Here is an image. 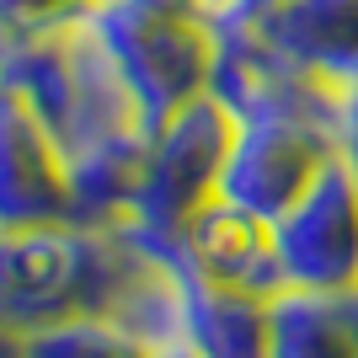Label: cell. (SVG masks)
Listing matches in <instances>:
<instances>
[{"mask_svg": "<svg viewBox=\"0 0 358 358\" xmlns=\"http://www.w3.org/2000/svg\"><path fill=\"white\" fill-rule=\"evenodd\" d=\"M134 246L123 241L113 220L80 224H27L0 230V337H32L38 327H54L75 310H107V299L134 268Z\"/></svg>", "mask_w": 358, "mask_h": 358, "instance_id": "1", "label": "cell"}, {"mask_svg": "<svg viewBox=\"0 0 358 358\" xmlns=\"http://www.w3.org/2000/svg\"><path fill=\"white\" fill-rule=\"evenodd\" d=\"M224 139H230V118L209 96L182 102L171 118H161L145 134L134 193L113 220L139 257L166 262V268H187L182 262V230L198 214V203L214 198V171H220Z\"/></svg>", "mask_w": 358, "mask_h": 358, "instance_id": "2", "label": "cell"}, {"mask_svg": "<svg viewBox=\"0 0 358 358\" xmlns=\"http://www.w3.org/2000/svg\"><path fill=\"white\" fill-rule=\"evenodd\" d=\"M75 27L107 54L145 134L161 118H171L182 102L203 96L209 27L193 11L139 6V0H80Z\"/></svg>", "mask_w": 358, "mask_h": 358, "instance_id": "3", "label": "cell"}, {"mask_svg": "<svg viewBox=\"0 0 358 358\" xmlns=\"http://www.w3.org/2000/svg\"><path fill=\"white\" fill-rule=\"evenodd\" d=\"M273 262L284 289L343 294L358 284V177L343 155H331L305 193L268 224Z\"/></svg>", "mask_w": 358, "mask_h": 358, "instance_id": "4", "label": "cell"}, {"mask_svg": "<svg viewBox=\"0 0 358 358\" xmlns=\"http://www.w3.org/2000/svg\"><path fill=\"white\" fill-rule=\"evenodd\" d=\"M203 96H209L230 123L294 118V123H315V129H327V139H331L327 80L310 75V70H299L289 54H278L262 27L209 32ZM331 150H337V145H331Z\"/></svg>", "mask_w": 358, "mask_h": 358, "instance_id": "5", "label": "cell"}, {"mask_svg": "<svg viewBox=\"0 0 358 358\" xmlns=\"http://www.w3.org/2000/svg\"><path fill=\"white\" fill-rule=\"evenodd\" d=\"M331 155L337 150H331L327 129H315V123H294V118L230 123L220 171H214V198L273 224Z\"/></svg>", "mask_w": 358, "mask_h": 358, "instance_id": "6", "label": "cell"}, {"mask_svg": "<svg viewBox=\"0 0 358 358\" xmlns=\"http://www.w3.org/2000/svg\"><path fill=\"white\" fill-rule=\"evenodd\" d=\"M54 220H70L59 145L11 86H0V230Z\"/></svg>", "mask_w": 358, "mask_h": 358, "instance_id": "7", "label": "cell"}, {"mask_svg": "<svg viewBox=\"0 0 358 358\" xmlns=\"http://www.w3.org/2000/svg\"><path fill=\"white\" fill-rule=\"evenodd\" d=\"M182 262L198 278H214V284L246 289V294H262V299H273L284 289V273L273 262L268 224L230 209V203H220V198L198 203V214L187 220V230H182Z\"/></svg>", "mask_w": 358, "mask_h": 358, "instance_id": "8", "label": "cell"}, {"mask_svg": "<svg viewBox=\"0 0 358 358\" xmlns=\"http://www.w3.org/2000/svg\"><path fill=\"white\" fill-rule=\"evenodd\" d=\"M182 348L193 358H268V299L182 268Z\"/></svg>", "mask_w": 358, "mask_h": 358, "instance_id": "9", "label": "cell"}, {"mask_svg": "<svg viewBox=\"0 0 358 358\" xmlns=\"http://www.w3.org/2000/svg\"><path fill=\"white\" fill-rule=\"evenodd\" d=\"M262 32L278 54L321 80L358 70V0H284Z\"/></svg>", "mask_w": 358, "mask_h": 358, "instance_id": "10", "label": "cell"}, {"mask_svg": "<svg viewBox=\"0 0 358 358\" xmlns=\"http://www.w3.org/2000/svg\"><path fill=\"white\" fill-rule=\"evenodd\" d=\"M268 358H353L337 294L278 289L268 299Z\"/></svg>", "mask_w": 358, "mask_h": 358, "instance_id": "11", "label": "cell"}, {"mask_svg": "<svg viewBox=\"0 0 358 358\" xmlns=\"http://www.w3.org/2000/svg\"><path fill=\"white\" fill-rule=\"evenodd\" d=\"M16 348H22V358H150L118 321H107L96 310H75L54 327H38Z\"/></svg>", "mask_w": 358, "mask_h": 358, "instance_id": "12", "label": "cell"}, {"mask_svg": "<svg viewBox=\"0 0 358 358\" xmlns=\"http://www.w3.org/2000/svg\"><path fill=\"white\" fill-rule=\"evenodd\" d=\"M80 0H0V27L16 38H38V32H59L75 22Z\"/></svg>", "mask_w": 358, "mask_h": 358, "instance_id": "13", "label": "cell"}, {"mask_svg": "<svg viewBox=\"0 0 358 358\" xmlns=\"http://www.w3.org/2000/svg\"><path fill=\"white\" fill-rule=\"evenodd\" d=\"M284 0H187V11L203 22L209 32H241V27H262Z\"/></svg>", "mask_w": 358, "mask_h": 358, "instance_id": "14", "label": "cell"}, {"mask_svg": "<svg viewBox=\"0 0 358 358\" xmlns=\"http://www.w3.org/2000/svg\"><path fill=\"white\" fill-rule=\"evenodd\" d=\"M327 102H331V145L343 161H358V70L327 80Z\"/></svg>", "mask_w": 358, "mask_h": 358, "instance_id": "15", "label": "cell"}, {"mask_svg": "<svg viewBox=\"0 0 358 358\" xmlns=\"http://www.w3.org/2000/svg\"><path fill=\"white\" fill-rule=\"evenodd\" d=\"M337 305H343V327H348V343H353V358H358V284L343 289Z\"/></svg>", "mask_w": 358, "mask_h": 358, "instance_id": "16", "label": "cell"}, {"mask_svg": "<svg viewBox=\"0 0 358 358\" xmlns=\"http://www.w3.org/2000/svg\"><path fill=\"white\" fill-rule=\"evenodd\" d=\"M0 358H16V343H11V337H0Z\"/></svg>", "mask_w": 358, "mask_h": 358, "instance_id": "17", "label": "cell"}, {"mask_svg": "<svg viewBox=\"0 0 358 358\" xmlns=\"http://www.w3.org/2000/svg\"><path fill=\"white\" fill-rule=\"evenodd\" d=\"M155 358H193L187 348H171V353H155Z\"/></svg>", "mask_w": 358, "mask_h": 358, "instance_id": "18", "label": "cell"}, {"mask_svg": "<svg viewBox=\"0 0 358 358\" xmlns=\"http://www.w3.org/2000/svg\"><path fill=\"white\" fill-rule=\"evenodd\" d=\"M348 166H353V177H358V161H348Z\"/></svg>", "mask_w": 358, "mask_h": 358, "instance_id": "19", "label": "cell"}, {"mask_svg": "<svg viewBox=\"0 0 358 358\" xmlns=\"http://www.w3.org/2000/svg\"><path fill=\"white\" fill-rule=\"evenodd\" d=\"M16 358H22V348H16Z\"/></svg>", "mask_w": 358, "mask_h": 358, "instance_id": "20", "label": "cell"}]
</instances>
